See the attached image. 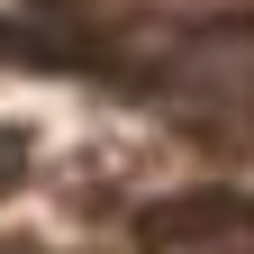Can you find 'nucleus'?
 I'll list each match as a JSON object with an SVG mask.
<instances>
[{
  "instance_id": "1",
  "label": "nucleus",
  "mask_w": 254,
  "mask_h": 254,
  "mask_svg": "<svg viewBox=\"0 0 254 254\" xmlns=\"http://www.w3.org/2000/svg\"><path fill=\"white\" fill-rule=\"evenodd\" d=\"M27 182V127H0V190Z\"/></svg>"
}]
</instances>
